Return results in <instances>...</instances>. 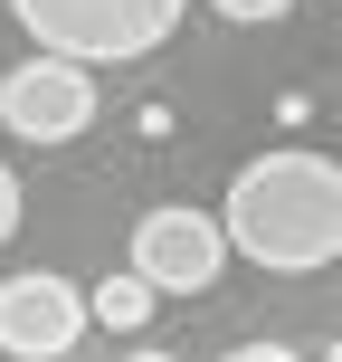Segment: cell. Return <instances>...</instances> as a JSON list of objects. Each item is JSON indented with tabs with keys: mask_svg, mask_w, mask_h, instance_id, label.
<instances>
[{
	"mask_svg": "<svg viewBox=\"0 0 342 362\" xmlns=\"http://www.w3.org/2000/svg\"><path fill=\"white\" fill-rule=\"evenodd\" d=\"M38 57H76V67H133V57L171 48L190 0H10Z\"/></svg>",
	"mask_w": 342,
	"mask_h": 362,
	"instance_id": "2",
	"label": "cell"
},
{
	"mask_svg": "<svg viewBox=\"0 0 342 362\" xmlns=\"http://www.w3.org/2000/svg\"><path fill=\"white\" fill-rule=\"evenodd\" d=\"M133 276L152 296H209L228 276V229L219 210H190V200H162V210L133 219Z\"/></svg>",
	"mask_w": 342,
	"mask_h": 362,
	"instance_id": "3",
	"label": "cell"
},
{
	"mask_svg": "<svg viewBox=\"0 0 342 362\" xmlns=\"http://www.w3.org/2000/svg\"><path fill=\"white\" fill-rule=\"evenodd\" d=\"M228 362H305V353H295V344H276V334H267V344H238Z\"/></svg>",
	"mask_w": 342,
	"mask_h": 362,
	"instance_id": "8",
	"label": "cell"
},
{
	"mask_svg": "<svg viewBox=\"0 0 342 362\" xmlns=\"http://www.w3.org/2000/svg\"><path fill=\"white\" fill-rule=\"evenodd\" d=\"M10 229H19V181H10V163H0V248H10Z\"/></svg>",
	"mask_w": 342,
	"mask_h": 362,
	"instance_id": "9",
	"label": "cell"
},
{
	"mask_svg": "<svg viewBox=\"0 0 342 362\" xmlns=\"http://www.w3.org/2000/svg\"><path fill=\"white\" fill-rule=\"evenodd\" d=\"M209 10H219V19H238V29H267V19H286L295 0H209Z\"/></svg>",
	"mask_w": 342,
	"mask_h": 362,
	"instance_id": "7",
	"label": "cell"
},
{
	"mask_svg": "<svg viewBox=\"0 0 342 362\" xmlns=\"http://www.w3.org/2000/svg\"><path fill=\"white\" fill-rule=\"evenodd\" d=\"M86 124H95V67H76V57H19L0 76V134L48 153V144H76Z\"/></svg>",
	"mask_w": 342,
	"mask_h": 362,
	"instance_id": "4",
	"label": "cell"
},
{
	"mask_svg": "<svg viewBox=\"0 0 342 362\" xmlns=\"http://www.w3.org/2000/svg\"><path fill=\"white\" fill-rule=\"evenodd\" d=\"M133 362H171V353H152V344H143V353H133Z\"/></svg>",
	"mask_w": 342,
	"mask_h": 362,
	"instance_id": "10",
	"label": "cell"
},
{
	"mask_svg": "<svg viewBox=\"0 0 342 362\" xmlns=\"http://www.w3.org/2000/svg\"><path fill=\"white\" fill-rule=\"evenodd\" d=\"M152 305H162V296H152L133 267H124V276H105V286L86 296V315H95L105 334H143V325H152Z\"/></svg>",
	"mask_w": 342,
	"mask_h": 362,
	"instance_id": "6",
	"label": "cell"
},
{
	"mask_svg": "<svg viewBox=\"0 0 342 362\" xmlns=\"http://www.w3.org/2000/svg\"><path fill=\"white\" fill-rule=\"evenodd\" d=\"M86 286L57 267H19L10 286H0V353L10 362H67L76 344H86Z\"/></svg>",
	"mask_w": 342,
	"mask_h": 362,
	"instance_id": "5",
	"label": "cell"
},
{
	"mask_svg": "<svg viewBox=\"0 0 342 362\" xmlns=\"http://www.w3.org/2000/svg\"><path fill=\"white\" fill-rule=\"evenodd\" d=\"M333 10H342V0H333Z\"/></svg>",
	"mask_w": 342,
	"mask_h": 362,
	"instance_id": "12",
	"label": "cell"
},
{
	"mask_svg": "<svg viewBox=\"0 0 342 362\" xmlns=\"http://www.w3.org/2000/svg\"><path fill=\"white\" fill-rule=\"evenodd\" d=\"M219 229H228V257L267 276H314L342 257V163L305 144H276L257 163L228 172V200H219Z\"/></svg>",
	"mask_w": 342,
	"mask_h": 362,
	"instance_id": "1",
	"label": "cell"
},
{
	"mask_svg": "<svg viewBox=\"0 0 342 362\" xmlns=\"http://www.w3.org/2000/svg\"><path fill=\"white\" fill-rule=\"evenodd\" d=\"M324 362H342V334H333V353H324Z\"/></svg>",
	"mask_w": 342,
	"mask_h": 362,
	"instance_id": "11",
	"label": "cell"
}]
</instances>
